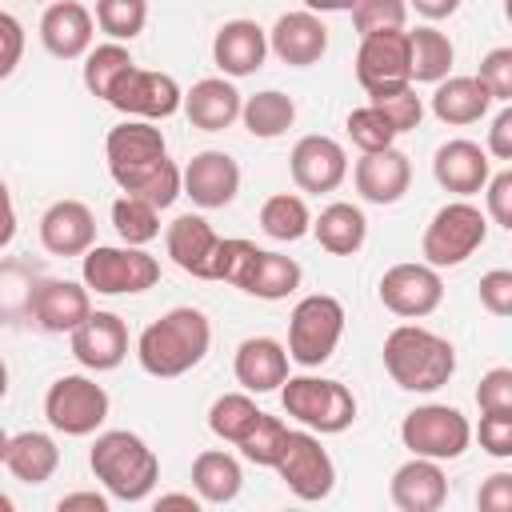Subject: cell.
Segmentation results:
<instances>
[{
  "instance_id": "cell-1",
  "label": "cell",
  "mask_w": 512,
  "mask_h": 512,
  "mask_svg": "<svg viewBox=\"0 0 512 512\" xmlns=\"http://www.w3.org/2000/svg\"><path fill=\"white\" fill-rule=\"evenodd\" d=\"M208 348H212V320L192 304L168 308L136 336V360L156 380H176L192 372L208 356Z\"/></svg>"
},
{
  "instance_id": "cell-2",
  "label": "cell",
  "mask_w": 512,
  "mask_h": 512,
  "mask_svg": "<svg viewBox=\"0 0 512 512\" xmlns=\"http://www.w3.org/2000/svg\"><path fill=\"white\" fill-rule=\"evenodd\" d=\"M88 468L104 484V492L120 504H140L152 496L160 480V456L148 448L144 436L128 428H108L88 448Z\"/></svg>"
},
{
  "instance_id": "cell-3",
  "label": "cell",
  "mask_w": 512,
  "mask_h": 512,
  "mask_svg": "<svg viewBox=\"0 0 512 512\" xmlns=\"http://www.w3.org/2000/svg\"><path fill=\"white\" fill-rule=\"evenodd\" d=\"M384 372L404 392H436L456 376V348L424 328V324H396L384 336Z\"/></svg>"
},
{
  "instance_id": "cell-4",
  "label": "cell",
  "mask_w": 512,
  "mask_h": 512,
  "mask_svg": "<svg viewBox=\"0 0 512 512\" xmlns=\"http://www.w3.org/2000/svg\"><path fill=\"white\" fill-rule=\"evenodd\" d=\"M280 404L300 428H312L320 436H336V432L352 428V420H356L352 388L340 380H328V376H312V372L288 376L280 388Z\"/></svg>"
},
{
  "instance_id": "cell-5",
  "label": "cell",
  "mask_w": 512,
  "mask_h": 512,
  "mask_svg": "<svg viewBox=\"0 0 512 512\" xmlns=\"http://www.w3.org/2000/svg\"><path fill=\"white\" fill-rule=\"evenodd\" d=\"M80 280L96 296H140L160 284V260L136 244H92L80 256Z\"/></svg>"
},
{
  "instance_id": "cell-6",
  "label": "cell",
  "mask_w": 512,
  "mask_h": 512,
  "mask_svg": "<svg viewBox=\"0 0 512 512\" xmlns=\"http://www.w3.org/2000/svg\"><path fill=\"white\" fill-rule=\"evenodd\" d=\"M488 240V212H480L472 200H448L444 208L432 212L424 236H420V256L432 268H460L476 248Z\"/></svg>"
},
{
  "instance_id": "cell-7",
  "label": "cell",
  "mask_w": 512,
  "mask_h": 512,
  "mask_svg": "<svg viewBox=\"0 0 512 512\" xmlns=\"http://www.w3.org/2000/svg\"><path fill=\"white\" fill-rule=\"evenodd\" d=\"M344 304L328 292H312L304 300H296L292 316H288V356L300 368H320L332 360V352L340 348L344 336Z\"/></svg>"
},
{
  "instance_id": "cell-8",
  "label": "cell",
  "mask_w": 512,
  "mask_h": 512,
  "mask_svg": "<svg viewBox=\"0 0 512 512\" xmlns=\"http://www.w3.org/2000/svg\"><path fill=\"white\" fill-rule=\"evenodd\" d=\"M472 424L460 408L452 404H416L404 420H400V444L412 456H428V460H460L472 444Z\"/></svg>"
},
{
  "instance_id": "cell-9",
  "label": "cell",
  "mask_w": 512,
  "mask_h": 512,
  "mask_svg": "<svg viewBox=\"0 0 512 512\" xmlns=\"http://www.w3.org/2000/svg\"><path fill=\"white\" fill-rule=\"evenodd\" d=\"M108 392L84 376V372H68V376H56L44 392V416L48 424L60 432V436H92L104 428L108 420Z\"/></svg>"
},
{
  "instance_id": "cell-10",
  "label": "cell",
  "mask_w": 512,
  "mask_h": 512,
  "mask_svg": "<svg viewBox=\"0 0 512 512\" xmlns=\"http://www.w3.org/2000/svg\"><path fill=\"white\" fill-rule=\"evenodd\" d=\"M276 476L284 480V488L304 500V504H316V500H328L332 488H336V464L328 456V448L320 444V432L312 428H292L288 432V448L276 464Z\"/></svg>"
},
{
  "instance_id": "cell-11",
  "label": "cell",
  "mask_w": 512,
  "mask_h": 512,
  "mask_svg": "<svg viewBox=\"0 0 512 512\" xmlns=\"http://www.w3.org/2000/svg\"><path fill=\"white\" fill-rule=\"evenodd\" d=\"M376 296L392 316L424 320L444 304V280H440V268H432L428 260H404L384 268Z\"/></svg>"
},
{
  "instance_id": "cell-12",
  "label": "cell",
  "mask_w": 512,
  "mask_h": 512,
  "mask_svg": "<svg viewBox=\"0 0 512 512\" xmlns=\"http://www.w3.org/2000/svg\"><path fill=\"white\" fill-rule=\"evenodd\" d=\"M108 104L132 120H168L176 112H184V88L176 84V76L156 72V68H128L120 76V84L112 88Z\"/></svg>"
},
{
  "instance_id": "cell-13",
  "label": "cell",
  "mask_w": 512,
  "mask_h": 512,
  "mask_svg": "<svg viewBox=\"0 0 512 512\" xmlns=\"http://www.w3.org/2000/svg\"><path fill=\"white\" fill-rule=\"evenodd\" d=\"M28 316L48 336H72L92 316V288L84 280L76 284V280L48 276V280L32 284V292H28Z\"/></svg>"
},
{
  "instance_id": "cell-14",
  "label": "cell",
  "mask_w": 512,
  "mask_h": 512,
  "mask_svg": "<svg viewBox=\"0 0 512 512\" xmlns=\"http://www.w3.org/2000/svg\"><path fill=\"white\" fill-rule=\"evenodd\" d=\"M356 80H360L364 92L412 84V48H408V32L396 28V32L360 36V48H356Z\"/></svg>"
},
{
  "instance_id": "cell-15",
  "label": "cell",
  "mask_w": 512,
  "mask_h": 512,
  "mask_svg": "<svg viewBox=\"0 0 512 512\" xmlns=\"http://www.w3.org/2000/svg\"><path fill=\"white\" fill-rule=\"evenodd\" d=\"M288 172L300 192H336L348 180V152L324 132H308L288 152Z\"/></svg>"
},
{
  "instance_id": "cell-16",
  "label": "cell",
  "mask_w": 512,
  "mask_h": 512,
  "mask_svg": "<svg viewBox=\"0 0 512 512\" xmlns=\"http://www.w3.org/2000/svg\"><path fill=\"white\" fill-rule=\"evenodd\" d=\"M104 156H108V176L120 184V180L136 176L140 168L164 160L168 156V140L156 128V120H132V116H124L116 128H108Z\"/></svg>"
},
{
  "instance_id": "cell-17",
  "label": "cell",
  "mask_w": 512,
  "mask_h": 512,
  "mask_svg": "<svg viewBox=\"0 0 512 512\" xmlns=\"http://www.w3.org/2000/svg\"><path fill=\"white\" fill-rule=\"evenodd\" d=\"M220 244H224V236H216V228L200 212H184L164 228V248L172 256V264L196 280H216Z\"/></svg>"
},
{
  "instance_id": "cell-18",
  "label": "cell",
  "mask_w": 512,
  "mask_h": 512,
  "mask_svg": "<svg viewBox=\"0 0 512 512\" xmlns=\"http://www.w3.org/2000/svg\"><path fill=\"white\" fill-rule=\"evenodd\" d=\"M184 196L204 212L228 208L240 196V164L220 148L196 152L184 164Z\"/></svg>"
},
{
  "instance_id": "cell-19",
  "label": "cell",
  "mask_w": 512,
  "mask_h": 512,
  "mask_svg": "<svg viewBox=\"0 0 512 512\" xmlns=\"http://www.w3.org/2000/svg\"><path fill=\"white\" fill-rule=\"evenodd\" d=\"M272 44H268V28H260L256 20H224L212 36V64L220 68V76H232V80H244L252 72L264 68Z\"/></svg>"
},
{
  "instance_id": "cell-20",
  "label": "cell",
  "mask_w": 512,
  "mask_h": 512,
  "mask_svg": "<svg viewBox=\"0 0 512 512\" xmlns=\"http://www.w3.org/2000/svg\"><path fill=\"white\" fill-rule=\"evenodd\" d=\"M96 28H100L96 16L80 0H52L44 4V16H40V44L56 60H80L92 52Z\"/></svg>"
},
{
  "instance_id": "cell-21",
  "label": "cell",
  "mask_w": 512,
  "mask_h": 512,
  "mask_svg": "<svg viewBox=\"0 0 512 512\" xmlns=\"http://www.w3.org/2000/svg\"><path fill=\"white\" fill-rule=\"evenodd\" d=\"M432 176L444 192L452 196H476L488 188L492 180V160H488V148H480L476 140H444L436 152H432Z\"/></svg>"
},
{
  "instance_id": "cell-22",
  "label": "cell",
  "mask_w": 512,
  "mask_h": 512,
  "mask_svg": "<svg viewBox=\"0 0 512 512\" xmlns=\"http://www.w3.org/2000/svg\"><path fill=\"white\" fill-rule=\"evenodd\" d=\"M68 344H72V356H76L80 368H88V372H112L128 356V324L116 312H100L96 308L68 336Z\"/></svg>"
},
{
  "instance_id": "cell-23",
  "label": "cell",
  "mask_w": 512,
  "mask_h": 512,
  "mask_svg": "<svg viewBox=\"0 0 512 512\" xmlns=\"http://www.w3.org/2000/svg\"><path fill=\"white\" fill-rule=\"evenodd\" d=\"M268 44H272V56L284 60L288 68H312L328 52V28L312 8L284 12L268 28Z\"/></svg>"
},
{
  "instance_id": "cell-24",
  "label": "cell",
  "mask_w": 512,
  "mask_h": 512,
  "mask_svg": "<svg viewBox=\"0 0 512 512\" xmlns=\"http://www.w3.org/2000/svg\"><path fill=\"white\" fill-rule=\"evenodd\" d=\"M352 184H356L360 200H368V204H380V208L396 204V200H404V192L412 184V160L396 144L380 148V152H360V160L352 168Z\"/></svg>"
},
{
  "instance_id": "cell-25",
  "label": "cell",
  "mask_w": 512,
  "mask_h": 512,
  "mask_svg": "<svg viewBox=\"0 0 512 512\" xmlns=\"http://www.w3.org/2000/svg\"><path fill=\"white\" fill-rule=\"evenodd\" d=\"M40 244L48 256H84L96 244V216L84 200H56L40 216Z\"/></svg>"
},
{
  "instance_id": "cell-26",
  "label": "cell",
  "mask_w": 512,
  "mask_h": 512,
  "mask_svg": "<svg viewBox=\"0 0 512 512\" xmlns=\"http://www.w3.org/2000/svg\"><path fill=\"white\" fill-rule=\"evenodd\" d=\"M288 344L272 340V336H248L240 340L236 348V360H232V372H236V384L252 396H264V392H276L284 388L288 380Z\"/></svg>"
},
{
  "instance_id": "cell-27",
  "label": "cell",
  "mask_w": 512,
  "mask_h": 512,
  "mask_svg": "<svg viewBox=\"0 0 512 512\" xmlns=\"http://www.w3.org/2000/svg\"><path fill=\"white\" fill-rule=\"evenodd\" d=\"M244 96L232 84V76H204L184 92V116L200 132H224L240 120Z\"/></svg>"
},
{
  "instance_id": "cell-28",
  "label": "cell",
  "mask_w": 512,
  "mask_h": 512,
  "mask_svg": "<svg viewBox=\"0 0 512 512\" xmlns=\"http://www.w3.org/2000/svg\"><path fill=\"white\" fill-rule=\"evenodd\" d=\"M300 280H304V268L292 256L252 244L248 248V260H244V268H240V276H236L232 288H240V292H248L256 300H288L300 288Z\"/></svg>"
},
{
  "instance_id": "cell-29",
  "label": "cell",
  "mask_w": 512,
  "mask_h": 512,
  "mask_svg": "<svg viewBox=\"0 0 512 512\" xmlns=\"http://www.w3.org/2000/svg\"><path fill=\"white\" fill-rule=\"evenodd\" d=\"M388 496L400 512H436L448 500V476H444L440 460L412 456L392 472Z\"/></svg>"
},
{
  "instance_id": "cell-30",
  "label": "cell",
  "mask_w": 512,
  "mask_h": 512,
  "mask_svg": "<svg viewBox=\"0 0 512 512\" xmlns=\"http://www.w3.org/2000/svg\"><path fill=\"white\" fill-rule=\"evenodd\" d=\"M0 464L8 468L12 480L36 488V484H48V480L56 476V468H60V448H56V440H52L48 432H36V428L12 432V436H4Z\"/></svg>"
},
{
  "instance_id": "cell-31",
  "label": "cell",
  "mask_w": 512,
  "mask_h": 512,
  "mask_svg": "<svg viewBox=\"0 0 512 512\" xmlns=\"http://www.w3.org/2000/svg\"><path fill=\"white\" fill-rule=\"evenodd\" d=\"M488 108H492V92L480 76H444L432 92V116L452 128L484 120Z\"/></svg>"
},
{
  "instance_id": "cell-32",
  "label": "cell",
  "mask_w": 512,
  "mask_h": 512,
  "mask_svg": "<svg viewBox=\"0 0 512 512\" xmlns=\"http://www.w3.org/2000/svg\"><path fill=\"white\" fill-rule=\"evenodd\" d=\"M312 236L328 256H356L368 240V216H364V208L336 200V204L320 208V216L312 220Z\"/></svg>"
},
{
  "instance_id": "cell-33",
  "label": "cell",
  "mask_w": 512,
  "mask_h": 512,
  "mask_svg": "<svg viewBox=\"0 0 512 512\" xmlns=\"http://www.w3.org/2000/svg\"><path fill=\"white\" fill-rule=\"evenodd\" d=\"M192 488L200 492L204 504H232L244 488V468L232 452L224 448H204L192 460Z\"/></svg>"
},
{
  "instance_id": "cell-34",
  "label": "cell",
  "mask_w": 512,
  "mask_h": 512,
  "mask_svg": "<svg viewBox=\"0 0 512 512\" xmlns=\"http://www.w3.org/2000/svg\"><path fill=\"white\" fill-rule=\"evenodd\" d=\"M408 48H412V84H440L444 76H452L456 48H452L448 32H440L436 24L412 28Z\"/></svg>"
},
{
  "instance_id": "cell-35",
  "label": "cell",
  "mask_w": 512,
  "mask_h": 512,
  "mask_svg": "<svg viewBox=\"0 0 512 512\" xmlns=\"http://www.w3.org/2000/svg\"><path fill=\"white\" fill-rule=\"evenodd\" d=\"M248 136L256 140H276L296 124V100L280 88H264L256 96H244V112H240Z\"/></svg>"
},
{
  "instance_id": "cell-36",
  "label": "cell",
  "mask_w": 512,
  "mask_h": 512,
  "mask_svg": "<svg viewBox=\"0 0 512 512\" xmlns=\"http://www.w3.org/2000/svg\"><path fill=\"white\" fill-rule=\"evenodd\" d=\"M312 212H308V204H304V196H296V192H276V196H268L264 204H260V228H264V236L268 240H276V244H296V240H304L308 232H312Z\"/></svg>"
},
{
  "instance_id": "cell-37",
  "label": "cell",
  "mask_w": 512,
  "mask_h": 512,
  "mask_svg": "<svg viewBox=\"0 0 512 512\" xmlns=\"http://www.w3.org/2000/svg\"><path fill=\"white\" fill-rule=\"evenodd\" d=\"M260 408H256V400H252V392H224V396H216L212 400V408H208V432L216 436V440H224V444H244V436L260 424Z\"/></svg>"
},
{
  "instance_id": "cell-38",
  "label": "cell",
  "mask_w": 512,
  "mask_h": 512,
  "mask_svg": "<svg viewBox=\"0 0 512 512\" xmlns=\"http://www.w3.org/2000/svg\"><path fill=\"white\" fill-rule=\"evenodd\" d=\"M132 64H136V60H132L128 44H120V40H104V44H92V52L84 56V72H80V80H84L88 96H96V100L108 104L112 88L120 84V76H124Z\"/></svg>"
},
{
  "instance_id": "cell-39",
  "label": "cell",
  "mask_w": 512,
  "mask_h": 512,
  "mask_svg": "<svg viewBox=\"0 0 512 512\" xmlns=\"http://www.w3.org/2000/svg\"><path fill=\"white\" fill-rule=\"evenodd\" d=\"M120 192H128V196H140V200H148V204H156L160 212L164 208H172L176 204V196L184 192V168H176V160H156V164H148V168H140L136 176H128V180H120L116 184Z\"/></svg>"
},
{
  "instance_id": "cell-40",
  "label": "cell",
  "mask_w": 512,
  "mask_h": 512,
  "mask_svg": "<svg viewBox=\"0 0 512 512\" xmlns=\"http://www.w3.org/2000/svg\"><path fill=\"white\" fill-rule=\"evenodd\" d=\"M112 228H116L120 244L144 248V244H152V240L160 236V208L148 204V200H140V196L120 192V196L112 200Z\"/></svg>"
},
{
  "instance_id": "cell-41",
  "label": "cell",
  "mask_w": 512,
  "mask_h": 512,
  "mask_svg": "<svg viewBox=\"0 0 512 512\" xmlns=\"http://www.w3.org/2000/svg\"><path fill=\"white\" fill-rule=\"evenodd\" d=\"M288 424L280 420V416H260V424L244 436V444H236L240 448V456L248 460V464H260V468H276L280 464V456H284V448H288Z\"/></svg>"
},
{
  "instance_id": "cell-42",
  "label": "cell",
  "mask_w": 512,
  "mask_h": 512,
  "mask_svg": "<svg viewBox=\"0 0 512 512\" xmlns=\"http://www.w3.org/2000/svg\"><path fill=\"white\" fill-rule=\"evenodd\" d=\"M96 24L108 40H136L148 24V0H96Z\"/></svg>"
},
{
  "instance_id": "cell-43",
  "label": "cell",
  "mask_w": 512,
  "mask_h": 512,
  "mask_svg": "<svg viewBox=\"0 0 512 512\" xmlns=\"http://www.w3.org/2000/svg\"><path fill=\"white\" fill-rule=\"evenodd\" d=\"M368 104H376L384 112V120L404 136L412 128H420L424 120V100L416 96V84H396V88H380V92H368Z\"/></svg>"
},
{
  "instance_id": "cell-44",
  "label": "cell",
  "mask_w": 512,
  "mask_h": 512,
  "mask_svg": "<svg viewBox=\"0 0 512 512\" xmlns=\"http://www.w3.org/2000/svg\"><path fill=\"white\" fill-rule=\"evenodd\" d=\"M344 128H348V140L360 148V152H380V148H392L396 144V128L384 120V112L376 108V104H360V108H352L348 112V120H344Z\"/></svg>"
},
{
  "instance_id": "cell-45",
  "label": "cell",
  "mask_w": 512,
  "mask_h": 512,
  "mask_svg": "<svg viewBox=\"0 0 512 512\" xmlns=\"http://www.w3.org/2000/svg\"><path fill=\"white\" fill-rule=\"evenodd\" d=\"M404 24H408V0H356L352 8V28L360 36L396 32Z\"/></svg>"
},
{
  "instance_id": "cell-46",
  "label": "cell",
  "mask_w": 512,
  "mask_h": 512,
  "mask_svg": "<svg viewBox=\"0 0 512 512\" xmlns=\"http://www.w3.org/2000/svg\"><path fill=\"white\" fill-rule=\"evenodd\" d=\"M476 76L488 84L492 100H504V104H512V44H500V48L484 52V60H480Z\"/></svg>"
},
{
  "instance_id": "cell-47",
  "label": "cell",
  "mask_w": 512,
  "mask_h": 512,
  "mask_svg": "<svg viewBox=\"0 0 512 512\" xmlns=\"http://www.w3.org/2000/svg\"><path fill=\"white\" fill-rule=\"evenodd\" d=\"M472 432L488 456L512 460V412H480V424Z\"/></svg>"
},
{
  "instance_id": "cell-48",
  "label": "cell",
  "mask_w": 512,
  "mask_h": 512,
  "mask_svg": "<svg viewBox=\"0 0 512 512\" xmlns=\"http://www.w3.org/2000/svg\"><path fill=\"white\" fill-rule=\"evenodd\" d=\"M476 408L480 412H512V368L496 364L476 384Z\"/></svg>"
},
{
  "instance_id": "cell-49",
  "label": "cell",
  "mask_w": 512,
  "mask_h": 512,
  "mask_svg": "<svg viewBox=\"0 0 512 512\" xmlns=\"http://www.w3.org/2000/svg\"><path fill=\"white\" fill-rule=\"evenodd\" d=\"M476 296L480 304L492 312V316H512V268H492L480 276L476 284Z\"/></svg>"
},
{
  "instance_id": "cell-50",
  "label": "cell",
  "mask_w": 512,
  "mask_h": 512,
  "mask_svg": "<svg viewBox=\"0 0 512 512\" xmlns=\"http://www.w3.org/2000/svg\"><path fill=\"white\" fill-rule=\"evenodd\" d=\"M484 212L492 224H500L504 232H512V168L496 172L484 188Z\"/></svg>"
},
{
  "instance_id": "cell-51",
  "label": "cell",
  "mask_w": 512,
  "mask_h": 512,
  "mask_svg": "<svg viewBox=\"0 0 512 512\" xmlns=\"http://www.w3.org/2000/svg\"><path fill=\"white\" fill-rule=\"evenodd\" d=\"M476 508L480 512H512V472L484 476V484L476 492Z\"/></svg>"
},
{
  "instance_id": "cell-52",
  "label": "cell",
  "mask_w": 512,
  "mask_h": 512,
  "mask_svg": "<svg viewBox=\"0 0 512 512\" xmlns=\"http://www.w3.org/2000/svg\"><path fill=\"white\" fill-rule=\"evenodd\" d=\"M0 40H4V52H0V80H8L20 64V52H24V28L12 12H0Z\"/></svg>"
},
{
  "instance_id": "cell-53",
  "label": "cell",
  "mask_w": 512,
  "mask_h": 512,
  "mask_svg": "<svg viewBox=\"0 0 512 512\" xmlns=\"http://www.w3.org/2000/svg\"><path fill=\"white\" fill-rule=\"evenodd\" d=\"M488 156H496V160H512V104H504L496 116H492V124H488Z\"/></svg>"
},
{
  "instance_id": "cell-54",
  "label": "cell",
  "mask_w": 512,
  "mask_h": 512,
  "mask_svg": "<svg viewBox=\"0 0 512 512\" xmlns=\"http://www.w3.org/2000/svg\"><path fill=\"white\" fill-rule=\"evenodd\" d=\"M108 500L112 496H100V492H68L56 500V512H108Z\"/></svg>"
},
{
  "instance_id": "cell-55",
  "label": "cell",
  "mask_w": 512,
  "mask_h": 512,
  "mask_svg": "<svg viewBox=\"0 0 512 512\" xmlns=\"http://www.w3.org/2000/svg\"><path fill=\"white\" fill-rule=\"evenodd\" d=\"M408 8H416L424 20H448L460 12V0H408Z\"/></svg>"
},
{
  "instance_id": "cell-56",
  "label": "cell",
  "mask_w": 512,
  "mask_h": 512,
  "mask_svg": "<svg viewBox=\"0 0 512 512\" xmlns=\"http://www.w3.org/2000/svg\"><path fill=\"white\" fill-rule=\"evenodd\" d=\"M200 504H204V500H200L196 488H192V492H160V496H156V512H160V508H192V512H196Z\"/></svg>"
},
{
  "instance_id": "cell-57",
  "label": "cell",
  "mask_w": 512,
  "mask_h": 512,
  "mask_svg": "<svg viewBox=\"0 0 512 512\" xmlns=\"http://www.w3.org/2000/svg\"><path fill=\"white\" fill-rule=\"evenodd\" d=\"M304 8H312V12H352L356 0H304Z\"/></svg>"
},
{
  "instance_id": "cell-58",
  "label": "cell",
  "mask_w": 512,
  "mask_h": 512,
  "mask_svg": "<svg viewBox=\"0 0 512 512\" xmlns=\"http://www.w3.org/2000/svg\"><path fill=\"white\" fill-rule=\"evenodd\" d=\"M504 20L512 24V0H504Z\"/></svg>"
},
{
  "instance_id": "cell-59",
  "label": "cell",
  "mask_w": 512,
  "mask_h": 512,
  "mask_svg": "<svg viewBox=\"0 0 512 512\" xmlns=\"http://www.w3.org/2000/svg\"><path fill=\"white\" fill-rule=\"evenodd\" d=\"M36 4H52V0H36Z\"/></svg>"
}]
</instances>
